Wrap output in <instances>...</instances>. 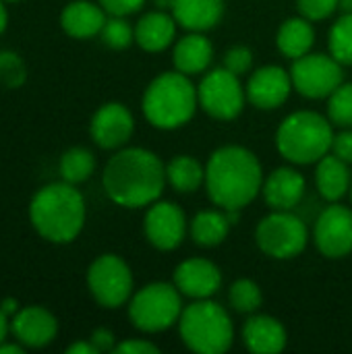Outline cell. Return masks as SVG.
Wrapping results in <instances>:
<instances>
[{
	"instance_id": "cell-12",
	"label": "cell",
	"mask_w": 352,
	"mask_h": 354,
	"mask_svg": "<svg viewBox=\"0 0 352 354\" xmlns=\"http://www.w3.org/2000/svg\"><path fill=\"white\" fill-rule=\"evenodd\" d=\"M143 232L147 243L158 251H174L183 245L189 222L183 207L174 201H154L143 218Z\"/></svg>"
},
{
	"instance_id": "cell-27",
	"label": "cell",
	"mask_w": 352,
	"mask_h": 354,
	"mask_svg": "<svg viewBox=\"0 0 352 354\" xmlns=\"http://www.w3.org/2000/svg\"><path fill=\"white\" fill-rule=\"evenodd\" d=\"M166 180L176 193H197L205 185V164L189 153H178L166 164Z\"/></svg>"
},
{
	"instance_id": "cell-1",
	"label": "cell",
	"mask_w": 352,
	"mask_h": 354,
	"mask_svg": "<svg viewBox=\"0 0 352 354\" xmlns=\"http://www.w3.org/2000/svg\"><path fill=\"white\" fill-rule=\"evenodd\" d=\"M108 199L124 209L149 207L168 185L166 164L145 147H120L102 172Z\"/></svg>"
},
{
	"instance_id": "cell-18",
	"label": "cell",
	"mask_w": 352,
	"mask_h": 354,
	"mask_svg": "<svg viewBox=\"0 0 352 354\" xmlns=\"http://www.w3.org/2000/svg\"><path fill=\"white\" fill-rule=\"evenodd\" d=\"M305 176L295 166H280L263 178L261 195L270 209L293 212L305 197Z\"/></svg>"
},
{
	"instance_id": "cell-43",
	"label": "cell",
	"mask_w": 352,
	"mask_h": 354,
	"mask_svg": "<svg viewBox=\"0 0 352 354\" xmlns=\"http://www.w3.org/2000/svg\"><path fill=\"white\" fill-rule=\"evenodd\" d=\"M8 330H10V322H8V317L2 313V309H0V344L6 340V334H8Z\"/></svg>"
},
{
	"instance_id": "cell-25",
	"label": "cell",
	"mask_w": 352,
	"mask_h": 354,
	"mask_svg": "<svg viewBox=\"0 0 352 354\" xmlns=\"http://www.w3.org/2000/svg\"><path fill=\"white\" fill-rule=\"evenodd\" d=\"M313 44H315L313 21H309L301 15L286 19L278 27L276 46H278L280 54L286 56L288 60H297V58L309 54L313 50Z\"/></svg>"
},
{
	"instance_id": "cell-17",
	"label": "cell",
	"mask_w": 352,
	"mask_h": 354,
	"mask_svg": "<svg viewBox=\"0 0 352 354\" xmlns=\"http://www.w3.org/2000/svg\"><path fill=\"white\" fill-rule=\"evenodd\" d=\"M10 332L25 348H44L58 334L56 317L44 307H25L10 317Z\"/></svg>"
},
{
	"instance_id": "cell-10",
	"label": "cell",
	"mask_w": 352,
	"mask_h": 354,
	"mask_svg": "<svg viewBox=\"0 0 352 354\" xmlns=\"http://www.w3.org/2000/svg\"><path fill=\"white\" fill-rule=\"evenodd\" d=\"M133 286L135 280L129 263L114 253L100 255L87 270V288L93 301L104 309H118L127 305L135 292Z\"/></svg>"
},
{
	"instance_id": "cell-34",
	"label": "cell",
	"mask_w": 352,
	"mask_h": 354,
	"mask_svg": "<svg viewBox=\"0 0 352 354\" xmlns=\"http://www.w3.org/2000/svg\"><path fill=\"white\" fill-rule=\"evenodd\" d=\"M222 66L228 68L230 73L243 77L253 68V52L247 46H232L224 52Z\"/></svg>"
},
{
	"instance_id": "cell-21",
	"label": "cell",
	"mask_w": 352,
	"mask_h": 354,
	"mask_svg": "<svg viewBox=\"0 0 352 354\" xmlns=\"http://www.w3.org/2000/svg\"><path fill=\"white\" fill-rule=\"evenodd\" d=\"M176 27L172 12L168 10H149L135 23V44L151 54L164 52L176 41Z\"/></svg>"
},
{
	"instance_id": "cell-31",
	"label": "cell",
	"mask_w": 352,
	"mask_h": 354,
	"mask_svg": "<svg viewBox=\"0 0 352 354\" xmlns=\"http://www.w3.org/2000/svg\"><path fill=\"white\" fill-rule=\"evenodd\" d=\"M102 41L112 50H124L135 41V27L127 21V17L110 15L100 31Z\"/></svg>"
},
{
	"instance_id": "cell-19",
	"label": "cell",
	"mask_w": 352,
	"mask_h": 354,
	"mask_svg": "<svg viewBox=\"0 0 352 354\" xmlns=\"http://www.w3.org/2000/svg\"><path fill=\"white\" fill-rule=\"evenodd\" d=\"M214 60V46L203 31H187L174 41L172 64L178 73L195 77L207 73Z\"/></svg>"
},
{
	"instance_id": "cell-8",
	"label": "cell",
	"mask_w": 352,
	"mask_h": 354,
	"mask_svg": "<svg viewBox=\"0 0 352 354\" xmlns=\"http://www.w3.org/2000/svg\"><path fill=\"white\" fill-rule=\"evenodd\" d=\"M255 243L263 255L288 261L307 249L309 230L297 214L272 209V214L259 220L255 228Z\"/></svg>"
},
{
	"instance_id": "cell-38",
	"label": "cell",
	"mask_w": 352,
	"mask_h": 354,
	"mask_svg": "<svg viewBox=\"0 0 352 354\" xmlns=\"http://www.w3.org/2000/svg\"><path fill=\"white\" fill-rule=\"evenodd\" d=\"M332 153L352 166V129H342L340 133L334 135Z\"/></svg>"
},
{
	"instance_id": "cell-32",
	"label": "cell",
	"mask_w": 352,
	"mask_h": 354,
	"mask_svg": "<svg viewBox=\"0 0 352 354\" xmlns=\"http://www.w3.org/2000/svg\"><path fill=\"white\" fill-rule=\"evenodd\" d=\"M326 116L338 129H352V83H342L328 97Z\"/></svg>"
},
{
	"instance_id": "cell-45",
	"label": "cell",
	"mask_w": 352,
	"mask_h": 354,
	"mask_svg": "<svg viewBox=\"0 0 352 354\" xmlns=\"http://www.w3.org/2000/svg\"><path fill=\"white\" fill-rule=\"evenodd\" d=\"M154 6L158 8V10H172V6H174V0H154Z\"/></svg>"
},
{
	"instance_id": "cell-11",
	"label": "cell",
	"mask_w": 352,
	"mask_h": 354,
	"mask_svg": "<svg viewBox=\"0 0 352 354\" xmlns=\"http://www.w3.org/2000/svg\"><path fill=\"white\" fill-rule=\"evenodd\" d=\"M344 64H340L330 52H309L293 60L290 77L293 87L307 100L330 97L344 83Z\"/></svg>"
},
{
	"instance_id": "cell-7",
	"label": "cell",
	"mask_w": 352,
	"mask_h": 354,
	"mask_svg": "<svg viewBox=\"0 0 352 354\" xmlns=\"http://www.w3.org/2000/svg\"><path fill=\"white\" fill-rule=\"evenodd\" d=\"M129 305L131 324L143 334H160L178 326L185 309L180 290L168 282H151L133 292Z\"/></svg>"
},
{
	"instance_id": "cell-15",
	"label": "cell",
	"mask_w": 352,
	"mask_h": 354,
	"mask_svg": "<svg viewBox=\"0 0 352 354\" xmlns=\"http://www.w3.org/2000/svg\"><path fill=\"white\" fill-rule=\"evenodd\" d=\"M293 77L290 71L278 66V64H268L259 66L257 71L251 73L245 91H247V102L257 108V110H276L284 106V102L290 97L293 91Z\"/></svg>"
},
{
	"instance_id": "cell-3",
	"label": "cell",
	"mask_w": 352,
	"mask_h": 354,
	"mask_svg": "<svg viewBox=\"0 0 352 354\" xmlns=\"http://www.w3.org/2000/svg\"><path fill=\"white\" fill-rule=\"evenodd\" d=\"M85 199L77 185L50 183L41 187L29 203V220L35 232L54 243H73L85 226Z\"/></svg>"
},
{
	"instance_id": "cell-36",
	"label": "cell",
	"mask_w": 352,
	"mask_h": 354,
	"mask_svg": "<svg viewBox=\"0 0 352 354\" xmlns=\"http://www.w3.org/2000/svg\"><path fill=\"white\" fill-rule=\"evenodd\" d=\"M108 15H118V17H129L133 12H139L147 0H98Z\"/></svg>"
},
{
	"instance_id": "cell-44",
	"label": "cell",
	"mask_w": 352,
	"mask_h": 354,
	"mask_svg": "<svg viewBox=\"0 0 352 354\" xmlns=\"http://www.w3.org/2000/svg\"><path fill=\"white\" fill-rule=\"evenodd\" d=\"M6 25H8V12L4 6V0H0V33L6 29Z\"/></svg>"
},
{
	"instance_id": "cell-39",
	"label": "cell",
	"mask_w": 352,
	"mask_h": 354,
	"mask_svg": "<svg viewBox=\"0 0 352 354\" xmlns=\"http://www.w3.org/2000/svg\"><path fill=\"white\" fill-rule=\"evenodd\" d=\"M91 344L98 348V353H114L116 348V338L108 328H98L93 330V334L89 336Z\"/></svg>"
},
{
	"instance_id": "cell-24",
	"label": "cell",
	"mask_w": 352,
	"mask_h": 354,
	"mask_svg": "<svg viewBox=\"0 0 352 354\" xmlns=\"http://www.w3.org/2000/svg\"><path fill=\"white\" fill-rule=\"evenodd\" d=\"M315 185L326 201L330 203L340 201L344 195L351 193V164H346L344 160H340L330 151L315 164Z\"/></svg>"
},
{
	"instance_id": "cell-22",
	"label": "cell",
	"mask_w": 352,
	"mask_h": 354,
	"mask_svg": "<svg viewBox=\"0 0 352 354\" xmlns=\"http://www.w3.org/2000/svg\"><path fill=\"white\" fill-rule=\"evenodd\" d=\"M106 19H108V12L104 10L100 2L73 0L64 6L60 15V25L66 35L75 39H89L93 35H100Z\"/></svg>"
},
{
	"instance_id": "cell-47",
	"label": "cell",
	"mask_w": 352,
	"mask_h": 354,
	"mask_svg": "<svg viewBox=\"0 0 352 354\" xmlns=\"http://www.w3.org/2000/svg\"><path fill=\"white\" fill-rule=\"evenodd\" d=\"M6 2H17V0H6Z\"/></svg>"
},
{
	"instance_id": "cell-42",
	"label": "cell",
	"mask_w": 352,
	"mask_h": 354,
	"mask_svg": "<svg viewBox=\"0 0 352 354\" xmlns=\"http://www.w3.org/2000/svg\"><path fill=\"white\" fill-rule=\"evenodd\" d=\"M25 351V346L19 342V344H8L6 340L0 344V354H21Z\"/></svg>"
},
{
	"instance_id": "cell-6",
	"label": "cell",
	"mask_w": 352,
	"mask_h": 354,
	"mask_svg": "<svg viewBox=\"0 0 352 354\" xmlns=\"http://www.w3.org/2000/svg\"><path fill=\"white\" fill-rule=\"evenodd\" d=\"M178 334L191 353L224 354L234 342V324L222 305L199 299L183 309Z\"/></svg>"
},
{
	"instance_id": "cell-30",
	"label": "cell",
	"mask_w": 352,
	"mask_h": 354,
	"mask_svg": "<svg viewBox=\"0 0 352 354\" xmlns=\"http://www.w3.org/2000/svg\"><path fill=\"white\" fill-rule=\"evenodd\" d=\"M330 54L344 66H352V12H342L328 33Z\"/></svg>"
},
{
	"instance_id": "cell-2",
	"label": "cell",
	"mask_w": 352,
	"mask_h": 354,
	"mask_svg": "<svg viewBox=\"0 0 352 354\" xmlns=\"http://www.w3.org/2000/svg\"><path fill=\"white\" fill-rule=\"evenodd\" d=\"M259 158L243 145H222L205 162V191L210 201L222 209H245L263 187Z\"/></svg>"
},
{
	"instance_id": "cell-16",
	"label": "cell",
	"mask_w": 352,
	"mask_h": 354,
	"mask_svg": "<svg viewBox=\"0 0 352 354\" xmlns=\"http://www.w3.org/2000/svg\"><path fill=\"white\" fill-rule=\"evenodd\" d=\"M172 282L180 295L191 301L212 299L222 286V272L205 257H191L174 268Z\"/></svg>"
},
{
	"instance_id": "cell-33",
	"label": "cell",
	"mask_w": 352,
	"mask_h": 354,
	"mask_svg": "<svg viewBox=\"0 0 352 354\" xmlns=\"http://www.w3.org/2000/svg\"><path fill=\"white\" fill-rule=\"evenodd\" d=\"M27 79V66L23 58L12 50L0 52V85L6 89H19Z\"/></svg>"
},
{
	"instance_id": "cell-4",
	"label": "cell",
	"mask_w": 352,
	"mask_h": 354,
	"mask_svg": "<svg viewBox=\"0 0 352 354\" xmlns=\"http://www.w3.org/2000/svg\"><path fill=\"white\" fill-rule=\"evenodd\" d=\"M197 108V85H193L189 75L176 68L154 77L141 97L145 120L160 131H176L189 124Z\"/></svg>"
},
{
	"instance_id": "cell-37",
	"label": "cell",
	"mask_w": 352,
	"mask_h": 354,
	"mask_svg": "<svg viewBox=\"0 0 352 354\" xmlns=\"http://www.w3.org/2000/svg\"><path fill=\"white\" fill-rule=\"evenodd\" d=\"M114 353L118 354H160V348L149 342V340H143V338H131V340H124L120 344H116Z\"/></svg>"
},
{
	"instance_id": "cell-23",
	"label": "cell",
	"mask_w": 352,
	"mask_h": 354,
	"mask_svg": "<svg viewBox=\"0 0 352 354\" xmlns=\"http://www.w3.org/2000/svg\"><path fill=\"white\" fill-rule=\"evenodd\" d=\"M226 0H174L172 17L185 31H210L220 25Z\"/></svg>"
},
{
	"instance_id": "cell-9",
	"label": "cell",
	"mask_w": 352,
	"mask_h": 354,
	"mask_svg": "<svg viewBox=\"0 0 352 354\" xmlns=\"http://www.w3.org/2000/svg\"><path fill=\"white\" fill-rule=\"evenodd\" d=\"M199 108L216 120H234L247 104V91L241 77L228 68H212L203 73L197 85Z\"/></svg>"
},
{
	"instance_id": "cell-41",
	"label": "cell",
	"mask_w": 352,
	"mask_h": 354,
	"mask_svg": "<svg viewBox=\"0 0 352 354\" xmlns=\"http://www.w3.org/2000/svg\"><path fill=\"white\" fill-rule=\"evenodd\" d=\"M0 309H2V313L10 319V317L19 311V303H17L15 299H4V301L0 303Z\"/></svg>"
},
{
	"instance_id": "cell-5",
	"label": "cell",
	"mask_w": 352,
	"mask_h": 354,
	"mask_svg": "<svg viewBox=\"0 0 352 354\" xmlns=\"http://www.w3.org/2000/svg\"><path fill=\"white\" fill-rule=\"evenodd\" d=\"M334 124L315 110H297L288 114L276 131L278 153L295 166L317 164L332 151Z\"/></svg>"
},
{
	"instance_id": "cell-14",
	"label": "cell",
	"mask_w": 352,
	"mask_h": 354,
	"mask_svg": "<svg viewBox=\"0 0 352 354\" xmlns=\"http://www.w3.org/2000/svg\"><path fill=\"white\" fill-rule=\"evenodd\" d=\"M135 133V118L120 102H108L95 110L89 122V135L102 149L124 147Z\"/></svg>"
},
{
	"instance_id": "cell-48",
	"label": "cell",
	"mask_w": 352,
	"mask_h": 354,
	"mask_svg": "<svg viewBox=\"0 0 352 354\" xmlns=\"http://www.w3.org/2000/svg\"><path fill=\"white\" fill-rule=\"evenodd\" d=\"M351 201H352V187H351Z\"/></svg>"
},
{
	"instance_id": "cell-40",
	"label": "cell",
	"mask_w": 352,
	"mask_h": 354,
	"mask_svg": "<svg viewBox=\"0 0 352 354\" xmlns=\"http://www.w3.org/2000/svg\"><path fill=\"white\" fill-rule=\"evenodd\" d=\"M66 354H98V348L91 344V340H81V342H75L66 348Z\"/></svg>"
},
{
	"instance_id": "cell-13",
	"label": "cell",
	"mask_w": 352,
	"mask_h": 354,
	"mask_svg": "<svg viewBox=\"0 0 352 354\" xmlns=\"http://www.w3.org/2000/svg\"><path fill=\"white\" fill-rule=\"evenodd\" d=\"M313 243L326 259H344L352 253V209L330 203L313 226Z\"/></svg>"
},
{
	"instance_id": "cell-20",
	"label": "cell",
	"mask_w": 352,
	"mask_h": 354,
	"mask_svg": "<svg viewBox=\"0 0 352 354\" xmlns=\"http://www.w3.org/2000/svg\"><path fill=\"white\" fill-rule=\"evenodd\" d=\"M288 334L272 315H251L243 326V344L249 353L278 354L286 348Z\"/></svg>"
},
{
	"instance_id": "cell-35",
	"label": "cell",
	"mask_w": 352,
	"mask_h": 354,
	"mask_svg": "<svg viewBox=\"0 0 352 354\" xmlns=\"http://www.w3.org/2000/svg\"><path fill=\"white\" fill-rule=\"evenodd\" d=\"M299 15L309 21L330 19L336 10H340V0H297Z\"/></svg>"
},
{
	"instance_id": "cell-46",
	"label": "cell",
	"mask_w": 352,
	"mask_h": 354,
	"mask_svg": "<svg viewBox=\"0 0 352 354\" xmlns=\"http://www.w3.org/2000/svg\"><path fill=\"white\" fill-rule=\"evenodd\" d=\"M340 10L342 12H352V0H340Z\"/></svg>"
},
{
	"instance_id": "cell-29",
	"label": "cell",
	"mask_w": 352,
	"mask_h": 354,
	"mask_svg": "<svg viewBox=\"0 0 352 354\" xmlns=\"http://www.w3.org/2000/svg\"><path fill=\"white\" fill-rule=\"evenodd\" d=\"M228 305L237 313L253 315L263 305V292H261V288H259V284L255 280L241 278V280L232 282L230 288H228Z\"/></svg>"
},
{
	"instance_id": "cell-28",
	"label": "cell",
	"mask_w": 352,
	"mask_h": 354,
	"mask_svg": "<svg viewBox=\"0 0 352 354\" xmlns=\"http://www.w3.org/2000/svg\"><path fill=\"white\" fill-rule=\"evenodd\" d=\"M58 170L64 183L81 185L91 178L95 170V156L87 147H71L62 153Z\"/></svg>"
},
{
	"instance_id": "cell-26",
	"label": "cell",
	"mask_w": 352,
	"mask_h": 354,
	"mask_svg": "<svg viewBox=\"0 0 352 354\" xmlns=\"http://www.w3.org/2000/svg\"><path fill=\"white\" fill-rule=\"evenodd\" d=\"M232 220L228 218V212L218 207V209H203L193 216L189 222V234L197 247H218L222 245L232 228Z\"/></svg>"
}]
</instances>
